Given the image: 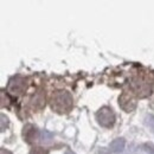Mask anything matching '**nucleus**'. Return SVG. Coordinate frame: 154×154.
<instances>
[{"label":"nucleus","instance_id":"nucleus-2","mask_svg":"<svg viewBox=\"0 0 154 154\" xmlns=\"http://www.w3.org/2000/svg\"><path fill=\"white\" fill-rule=\"evenodd\" d=\"M50 106L58 114H66L72 109V96L66 90H56L50 95Z\"/></svg>","mask_w":154,"mask_h":154},{"label":"nucleus","instance_id":"nucleus-5","mask_svg":"<svg viewBox=\"0 0 154 154\" xmlns=\"http://www.w3.org/2000/svg\"><path fill=\"white\" fill-rule=\"evenodd\" d=\"M26 89H27V82L25 78L20 76L14 77L13 79H11V82L8 84V91L16 96L21 95Z\"/></svg>","mask_w":154,"mask_h":154},{"label":"nucleus","instance_id":"nucleus-6","mask_svg":"<svg viewBox=\"0 0 154 154\" xmlns=\"http://www.w3.org/2000/svg\"><path fill=\"white\" fill-rule=\"evenodd\" d=\"M23 136H24L25 141L29 143L36 142L39 137V132L37 127H35L33 125H26L23 131Z\"/></svg>","mask_w":154,"mask_h":154},{"label":"nucleus","instance_id":"nucleus-3","mask_svg":"<svg viewBox=\"0 0 154 154\" xmlns=\"http://www.w3.org/2000/svg\"><path fill=\"white\" fill-rule=\"evenodd\" d=\"M96 119L101 126L107 127V128L112 127L115 123V115H114L113 110L108 107L101 108L96 113Z\"/></svg>","mask_w":154,"mask_h":154},{"label":"nucleus","instance_id":"nucleus-9","mask_svg":"<svg viewBox=\"0 0 154 154\" xmlns=\"http://www.w3.org/2000/svg\"><path fill=\"white\" fill-rule=\"evenodd\" d=\"M1 154H12V153H10L8 151H5V149H1Z\"/></svg>","mask_w":154,"mask_h":154},{"label":"nucleus","instance_id":"nucleus-1","mask_svg":"<svg viewBox=\"0 0 154 154\" xmlns=\"http://www.w3.org/2000/svg\"><path fill=\"white\" fill-rule=\"evenodd\" d=\"M153 89V78L146 71H137L131 79V91L135 96L147 97Z\"/></svg>","mask_w":154,"mask_h":154},{"label":"nucleus","instance_id":"nucleus-8","mask_svg":"<svg viewBox=\"0 0 154 154\" xmlns=\"http://www.w3.org/2000/svg\"><path fill=\"white\" fill-rule=\"evenodd\" d=\"M30 154H48V152L42 147H35V148L31 149Z\"/></svg>","mask_w":154,"mask_h":154},{"label":"nucleus","instance_id":"nucleus-4","mask_svg":"<svg viewBox=\"0 0 154 154\" xmlns=\"http://www.w3.org/2000/svg\"><path fill=\"white\" fill-rule=\"evenodd\" d=\"M119 104L125 112H132L136 107V98L135 95L129 90V91H123L122 95L119 98Z\"/></svg>","mask_w":154,"mask_h":154},{"label":"nucleus","instance_id":"nucleus-7","mask_svg":"<svg viewBox=\"0 0 154 154\" xmlns=\"http://www.w3.org/2000/svg\"><path fill=\"white\" fill-rule=\"evenodd\" d=\"M44 106H45L44 97L42 95V93H38L36 96L32 98V107H33L35 109H42Z\"/></svg>","mask_w":154,"mask_h":154}]
</instances>
